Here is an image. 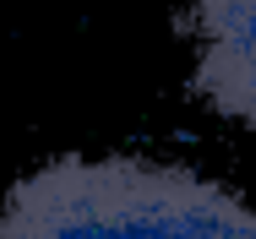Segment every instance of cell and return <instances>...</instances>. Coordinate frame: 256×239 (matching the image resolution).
Here are the masks:
<instances>
[{"instance_id": "cell-1", "label": "cell", "mask_w": 256, "mask_h": 239, "mask_svg": "<svg viewBox=\"0 0 256 239\" xmlns=\"http://www.w3.org/2000/svg\"><path fill=\"white\" fill-rule=\"evenodd\" d=\"M0 239H256V207L153 158H50L0 201Z\"/></svg>"}, {"instance_id": "cell-2", "label": "cell", "mask_w": 256, "mask_h": 239, "mask_svg": "<svg viewBox=\"0 0 256 239\" xmlns=\"http://www.w3.org/2000/svg\"><path fill=\"white\" fill-rule=\"evenodd\" d=\"M186 33L196 44L191 93L256 131V0H186Z\"/></svg>"}]
</instances>
